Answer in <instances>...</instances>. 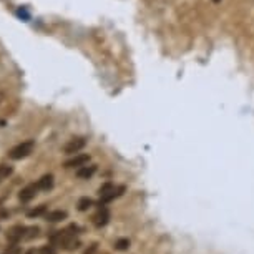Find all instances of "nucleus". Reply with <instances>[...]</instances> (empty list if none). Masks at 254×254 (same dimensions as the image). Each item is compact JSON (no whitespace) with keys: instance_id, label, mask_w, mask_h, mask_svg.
Masks as SVG:
<instances>
[{"instance_id":"f257e3e1","label":"nucleus","mask_w":254,"mask_h":254,"mask_svg":"<svg viewBox=\"0 0 254 254\" xmlns=\"http://www.w3.org/2000/svg\"><path fill=\"white\" fill-rule=\"evenodd\" d=\"M50 243L65 249H77L80 246V241L75 239V233H70V229L54 231V234H50Z\"/></svg>"},{"instance_id":"f03ea898","label":"nucleus","mask_w":254,"mask_h":254,"mask_svg":"<svg viewBox=\"0 0 254 254\" xmlns=\"http://www.w3.org/2000/svg\"><path fill=\"white\" fill-rule=\"evenodd\" d=\"M33 148H35L33 140L22 141V143H19L17 146H14L10 151H8V158H10V160H24V158H27L30 153L33 151Z\"/></svg>"},{"instance_id":"7ed1b4c3","label":"nucleus","mask_w":254,"mask_h":254,"mask_svg":"<svg viewBox=\"0 0 254 254\" xmlns=\"http://www.w3.org/2000/svg\"><path fill=\"white\" fill-rule=\"evenodd\" d=\"M27 226H22V225H17V226H12L10 229L7 231V241L12 244H17L19 241L25 239V236H27Z\"/></svg>"},{"instance_id":"20e7f679","label":"nucleus","mask_w":254,"mask_h":254,"mask_svg":"<svg viewBox=\"0 0 254 254\" xmlns=\"http://www.w3.org/2000/svg\"><path fill=\"white\" fill-rule=\"evenodd\" d=\"M86 144V140L82 138V137H77V138H72L70 141L63 146V153L65 155H75L80 150H83Z\"/></svg>"},{"instance_id":"39448f33","label":"nucleus","mask_w":254,"mask_h":254,"mask_svg":"<svg viewBox=\"0 0 254 254\" xmlns=\"http://www.w3.org/2000/svg\"><path fill=\"white\" fill-rule=\"evenodd\" d=\"M108 221H110V211H108L103 204H100L98 211H96L95 216H93V225L96 227H103V226L108 225Z\"/></svg>"},{"instance_id":"423d86ee","label":"nucleus","mask_w":254,"mask_h":254,"mask_svg":"<svg viewBox=\"0 0 254 254\" xmlns=\"http://www.w3.org/2000/svg\"><path fill=\"white\" fill-rule=\"evenodd\" d=\"M90 163V155H77L72 160H67L63 163L65 168H82V166Z\"/></svg>"},{"instance_id":"0eeeda50","label":"nucleus","mask_w":254,"mask_h":254,"mask_svg":"<svg viewBox=\"0 0 254 254\" xmlns=\"http://www.w3.org/2000/svg\"><path fill=\"white\" fill-rule=\"evenodd\" d=\"M37 193H38V186L37 185H28V186H25L24 190L19 193V198H20L22 203H27V201L33 199L35 196H37Z\"/></svg>"},{"instance_id":"6e6552de","label":"nucleus","mask_w":254,"mask_h":254,"mask_svg":"<svg viewBox=\"0 0 254 254\" xmlns=\"http://www.w3.org/2000/svg\"><path fill=\"white\" fill-rule=\"evenodd\" d=\"M123 193H125V186H113L110 193H107L105 196H100V204L110 203V201H113L115 198H118V196H121Z\"/></svg>"},{"instance_id":"1a4fd4ad","label":"nucleus","mask_w":254,"mask_h":254,"mask_svg":"<svg viewBox=\"0 0 254 254\" xmlns=\"http://www.w3.org/2000/svg\"><path fill=\"white\" fill-rule=\"evenodd\" d=\"M67 216H68L67 211L56 209V211H48V213H45V216H43V218H45L48 223H58V221L67 220Z\"/></svg>"},{"instance_id":"9d476101","label":"nucleus","mask_w":254,"mask_h":254,"mask_svg":"<svg viewBox=\"0 0 254 254\" xmlns=\"http://www.w3.org/2000/svg\"><path fill=\"white\" fill-rule=\"evenodd\" d=\"M95 173H96V166L95 165H91V166L85 165V166H82V168L77 169V176L80 179H90Z\"/></svg>"},{"instance_id":"9b49d317","label":"nucleus","mask_w":254,"mask_h":254,"mask_svg":"<svg viewBox=\"0 0 254 254\" xmlns=\"http://www.w3.org/2000/svg\"><path fill=\"white\" fill-rule=\"evenodd\" d=\"M37 186H38V190H42V191L52 190V188H54V174H45V176H42L37 181Z\"/></svg>"},{"instance_id":"f8f14e48","label":"nucleus","mask_w":254,"mask_h":254,"mask_svg":"<svg viewBox=\"0 0 254 254\" xmlns=\"http://www.w3.org/2000/svg\"><path fill=\"white\" fill-rule=\"evenodd\" d=\"M47 213V204H40L38 208H33L30 209V211H27V216L28 218H37V216H42V214Z\"/></svg>"},{"instance_id":"ddd939ff","label":"nucleus","mask_w":254,"mask_h":254,"mask_svg":"<svg viewBox=\"0 0 254 254\" xmlns=\"http://www.w3.org/2000/svg\"><path fill=\"white\" fill-rule=\"evenodd\" d=\"M27 254H56V251L54 246H42L40 249H37V251L32 249V251H28Z\"/></svg>"},{"instance_id":"4468645a","label":"nucleus","mask_w":254,"mask_h":254,"mask_svg":"<svg viewBox=\"0 0 254 254\" xmlns=\"http://www.w3.org/2000/svg\"><path fill=\"white\" fill-rule=\"evenodd\" d=\"M14 173V168L8 165H0V181L2 179H5L7 176H10V174Z\"/></svg>"},{"instance_id":"2eb2a0df","label":"nucleus","mask_w":254,"mask_h":254,"mask_svg":"<svg viewBox=\"0 0 254 254\" xmlns=\"http://www.w3.org/2000/svg\"><path fill=\"white\" fill-rule=\"evenodd\" d=\"M91 204H93V201H91L90 198H80V199H78V209H80V211H86Z\"/></svg>"},{"instance_id":"dca6fc26","label":"nucleus","mask_w":254,"mask_h":254,"mask_svg":"<svg viewBox=\"0 0 254 254\" xmlns=\"http://www.w3.org/2000/svg\"><path fill=\"white\" fill-rule=\"evenodd\" d=\"M115 248L118 249V251H125V249L130 248V239H118L115 243Z\"/></svg>"},{"instance_id":"f3484780","label":"nucleus","mask_w":254,"mask_h":254,"mask_svg":"<svg viewBox=\"0 0 254 254\" xmlns=\"http://www.w3.org/2000/svg\"><path fill=\"white\" fill-rule=\"evenodd\" d=\"M38 227L37 226H32V227H28L27 229V236H25V239H33V238H37L38 236Z\"/></svg>"},{"instance_id":"a211bd4d","label":"nucleus","mask_w":254,"mask_h":254,"mask_svg":"<svg viewBox=\"0 0 254 254\" xmlns=\"http://www.w3.org/2000/svg\"><path fill=\"white\" fill-rule=\"evenodd\" d=\"M20 253H22V251H20L19 246H12L10 249H7V251L3 253V254H20Z\"/></svg>"},{"instance_id":"6ab92c4d","label":"nucleus","mask_w":254,"mask_h":254,"mask_svg":"<svg viewBox=\"0 0 254 254\" xmlns=\"http://www.w3.org/2000/svg\"><path fill=\"white\" fill-rule=\"evenodd\" d=\"M213 2H214V3H220V2H221V0H213Z\"/></svg>"}]
</instances>
